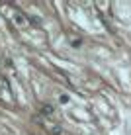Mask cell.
<instances>
[{
    "instance_id": "6da1fadb",
    "label": "cell",
    "mask_w": 131,
    "mask_h": 135,
    "mask_svg": "<svg viewBox=\"0 0 131 135\" xmlns=\"http://www.w3.org/2000/svg\"><path fill=\"white\" fill-rule=\"evenodd\" d=\"M43 114H53V108L51 106H43Z\"/></svg>"
},
{
    "instance_id": "7a4b0ae2",
    "label": "cell",
    "mask_w": 131,
    "mask_h": 135,
    "mask_svg": "<svg viewBox=\"0 0 131 135\" xmlns=\"http://www.w3.org/2000/svg\"><path fill=\"white\" fill-rule=\"evenodd\" d=\"M51 133H53V135H59L61 129H59V127H51Z\"/></svg>"
}]
</instances>
